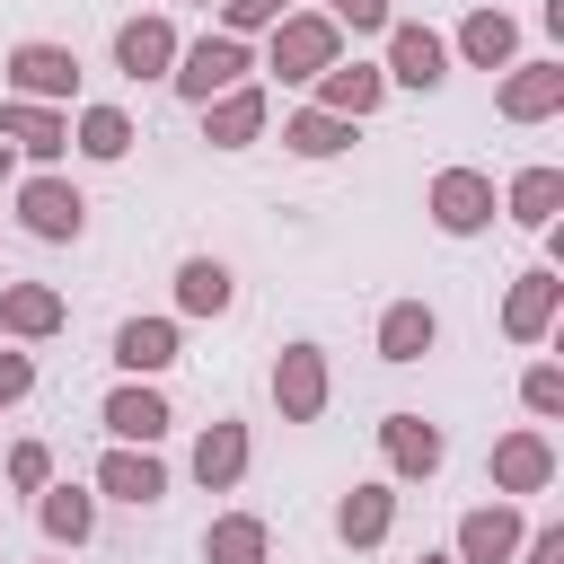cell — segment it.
<instances>
[{
    "mask_svg": "<svg viewBox=\"0 0 564 564\" xmlns=\"http://www.w3.org/2000/svg\"><path fill=\"white\" fill-rule=\"evenodd\" d=\"M511 564H564V529H555V520H546V529H529Z\"/></svg>",
    "mask_w": 564,
    "mask_h": 564,
    "instance_id": "cell-36",
    "label": "cell"
},
{
    "mask_svg": "<svg viewBox=\"0 0 564 564\" xmlns=\"http://www.w3.org/2000/svg\"><path fill=\"white\" fill-rule=\"evenodd\" d=\"M555 106H564V62H546V53L538 62H511L502 88H494V115L502 123H546Z\"/></svg>",
    "mask_w": 564,
    "mask_h": 564,
    "instance_id": "cell-11",
    "label": "cell"
},
{
    "mask_svg": "<svg viewBox=\"0 0 564 564\" xmlns=\"http://www.w3.org/2000/svg\"><path fill=\"white\" fill-rule=\"evenodd\" d=\"M9 485H18V494H44V485H53V449H44V441H18V449H9Z\"/></svg>",
    "mask_w": 564,
    "mask_h": 564,
    "instance_id": "cell-34",
    "label": "cell"
},
{
    "mask_svg": "<svg viewBox=\"0 0 564 564\" xmlns=\"http://www.w3.org/2000/svg\"><path fill=\"white\" fill-rule=\"evenodd\" d=\"M264 123H273V97H264L256 79L203 106V141H212V150H247V141H264Z\"/></svg>",
    "mask_w": 564,
    "mask_h": 564,
    "instance_id": "cell-18",
    "label": "cell"
},
{
    "mask_svg": "<svg viewBox=\"0 0 564 564\" xmlns=\"http://www.w3.org/2000/svg\"><path fill=\"white\" fill-rule=\"evenodd\" d=\"M0 97H26V106H70V97H79V53H70V44H53V35L9 44V62H0Z\"/></svg>",
    "mask_w": 564,
    "mask_h": 564,
    "instance_id": "cell-1",
    "label": "cell"
},
{
    "mask_svg": "<svg viewBox=\"0 0 564 564\" xmlns=\"http://www.w3.org/2000/svg\"><path fill=\"white\" fill-rule=\"evenodd\" d=\"M0 141L35 167H53L70 150V106H26V97H0Z\"/></svg>",
    "mask_w": 564,
    "mask_h": 564,
    "instance_id": "cell-12",
    "label": "cell"
},
{
    "mask_svg": "<svg viewBox=\"0 0 564 564\" xmlns=\"http://www.w3.org/2000/svg\"><path fill=\"white\" fill-rule=\"evenodd\" d=\"M238 476H247V423L220 414V423H203V441H194V485H203V494H229Z\"/></svg>",
    "mask_w": 564,
    "mask_h": 564,
    "instance_id": "cell-25",
    "label": "cell"
},
{
    "mask_svg": "<svg viewBox=\"0 0 564 564\" xmlns=\"http://www.w3.org/2000/svg\"><path fill=\"white\" fill-rule=\"evenodd\" d=\"M247 70H256V53L238 44V35H194V44H176V70H167V88L185 97V106H212V97H229V88H247Z\"/></svg>",
    "mask_w": 564,
    "mask_h": 564,
    "instance_id": "cell-2",
    "label": "cell"
},
{
    "mask_svg": "<svg viewBox=\"0 0 564 564\" xmlns=\"http://www.w3.org/2000/svg\"><path fill=\"white\" fill-rule=\"evenodd\" d=\"M414 564H449V555H414Z\"/></svg>",
    "mask_w": 564,
    "mask_h": 564,
    "instance_id": "cell-38",
    "label": "cell"
},
{
    "mask_svg": "<svg viewBox=\"0 0 564 564\" xmlns=\"http://www.w3.org/2000/svg\"><path fill=\"white\" fill-rule=\"evenodd\" d=\"M397 529V485H352V494H335V538L344 546H379Z\"/></svg>",
    "mask_w": 564,
    "mask_h": 564,
    "instance_id": "cell-27",
    "label": "cell"
},
{
    "mask_svg": "<svg viewBox=\"0 0 564 564\" xmlns=\"http://www.w3.org/2000/svg\"><path fill=\"white\" fill-rule=\"evenodd\" d=\"M0 185H18V150L9 141H0Z\"/></svg>",
    "mask_w": 564,
    "mask_h": 564,
    "instance_id": "cell-37",
    "label": "cell"
},
{
    "mask_svg": "<svg viewBox=\"0 0 564 564\" xmlns=\"http://www.w3.org/2000/svg\"><path fill=\"white\" fill-rule=\"evenodd\" d=\"M229 300H238V273L220 256H185L176 264V317H229Z\"/></svg>",
    "mask_w": 564,
    "mask_h": 564,
    "instance_id": "cell-24",
    "label": "cell"
},
{
    "mask_svg": "<svg viewBox=\"0 0 564 564\" xmlns=\"http://www.w3.org/2000/svg\"><path fill=\"white\" fill-rule=\"evenodd\" d=\"M176 44H185L176 18H159V9H150V18H123V26H115V70H123V79H167V70H176Z\"/></svg>",
    "mask_w": 564,
    "mask_h": 564,
    "instance_id": "cell-15",
    "label": "cell"
},
{
    "mask_svg": "<svg viewBox=\"0 0 564 564\" xmlns=\"http://www.w3.org/2000/svg\"><path fill=\"white\" fill-rule=\"evenodd\" d=\"M35 529H44L53 546H88V538H97V494H88V485H44V494H35Z\"/></svg>",
    "mask_w": 564,
    "mask_h": 564,
    "instance_id": "cell-26",
    "label": "cell"
},
{
    "mask_svg": "<svg viewBox=\"0 0 564 564\" xmlns=\"http://www.w3.org/2000/svg\"><path fill=\"white\" fill-rule=\"evenodd\" d=\"M282 150H291V159H344V150H352V123L326 115V106H291V115H282Z\"/></svg>",
    "mask_w": 564,
    "mask_h": 564,
    "instance_id": "cell-28",
    "label": "cell"
},
{
    "mask_svg": "<svg viewBox=\"0 0 564 564\" xmlns=\"http://www.w3.org/2000/svg\"><path fill=\"white\" fill-rule=\"evenodd\" d=\"M97 423L123 441V449H159L167 441V423H176V405L150 388V379H123V388H106V405H97Z\"/></svg>",
    "mask_w": 564,
    "mask_h": 564,
    "instance_id": "cell-9",
    "label": "cell"
},
{
    "mask_svg": "<svg viewBox=\"0 0 564 564\" xmlns=\"http://www.w3.org/2000/svg\"><path fill=\"white\" fill-rule=\"evenodd\" d=\"M326 62H344V35H335L326 9H291L282 26H264V70H282V79H317Z\"/></svg>",
    "mask_w": 564,
    "mask_h": 564,
    "instance_id": "cell-3",
    "label": "cell"
},
{
    "mask_svg": "<svg viewBox=\"0 0 564 564\" xmlns=\"http://www.w3.org/2000/svg\"><path fill=\"white\" fill-rule=\"evenodd\" d=\"M326 397H335L326 352H317V344H282V352H273V405H282V423H317Z\"/></svg>",
    "mask_w": 564,
    "mask_h": 564,
    "instance_id": "cell-7",
    "label": "cell"
},
{
    "mask_svg": "<svg viewBox=\"0 0 564 564\" xmlns=\"http://www.w3.org/2000/svg\"><path fill=\"white\" fill-rule=\"evenodd\" d=\"M97 502H132V511H150V502H167V467H159V449H106L97 458V485H88Z\"/></svg>",
    "mask_w": 564,
    "mask_h": 564,
    "instance_id": "cell-14",
    "label": "cell"
},
{
    "mask_svg": "<svg viewBox=\"0 0 564 564\" xmlns=\"http://www.w3.org/2000/svg\"><path fill=\"white\" fill-rule=\"evenodd\" d=\"M326 18H335V35H388L397 26L388 0H326Z\"/></svg>",
    "mask_w": 564,
    "mask_h": 564,
    "instance_id": "cell-33",
    "label": "cell"
},
{
    "mask_svg": "<svg viewBox=\"0 0 564 564\" xmlns=\"http://www.w3.org/2000/svg\"><path fill=\"white\" fill-rule=\"evenodd\" d=\"M264 555H273V529L256 511H220L203 529V564H264Z\"/></svg>",
    "mask_w": 564,
    "mask_h": 564,
    "instance_id": "cell-29",
    "label": "cell"
},
{
    "mask_svg": "<svg viewBox=\"0 0 564 564\" xmlns=\"http://www.w3.org/2000/svg\"><path fill=\"white\" fill-rule=\"evenodd\" d=\"M423 212H432V229H441V238H476V229H494L502 194H494V176H485V167H441V176H432V194H423Z\"/></svg>",
    "mask_w": 564,
    "mask_h": 564,
    "instance_id": "cell-4",
    "label": "cell"
},
{
    "mask_svg": "<svg viewBox=\"0 0 564 564\" xmlns=\"http://www.w3.org/2000/svg\"><path fill=\"white\" fill-rule=\"evenodd\" d=\"M520 511L511 502H476L467 520H458V538H449V564H511L520 555Z\"/></svg>",
    "mask_w": 564,
    "mask_h": 564,
    "instance_id": "cell-17",
    "label": "cell"
},
{
    "mask_svg": "<svg viewBox=\"0 0 564 564\" xmlns=\"http://www.w3.org/2000/svg\"><path fill=\"white\" fill-rule=\"evenodd\" d=\"M18 397H35V352L0 344V405H18Z\"/></svg>",
    "mask_w": 564,
    "mask_h": 564,
    "instance_id": "cell-35",
    "label": "cell"
},
{
    "mask_svg": "<svg viewBox=\"0 0 564 564\" xmlns=\"http://www.w3.org/2000/svg\"><path fill=\"white\" fill-rule=\"evenodd\" d=\"M485 485H494V502H520V494H546V485H555V441H546L538 423H520V432H502V441H494V458H485Z\"/></svg>",
    "mask_w": 564,
    "mask_h": 564,
    "instance_id": "cell-6",
    "label": "cell"
},
{
    "mask_svg": "<svg viewBox=\"0 0 564 564\" xmlns=\"http://www.w3.org/2000/svg\"><path fill=\"white\" fill-rule=\"evenodd\" d=\"M379 97H388V70H379V62H326V70H317V106L344 115V123L379 115Z\"/></svg>",
    "mask_w": 564,
    "mask_h": 564,
    "instance_id": "cell-20",
    "label": "cell"
},
{
    "mask_svg": "<svg viewBox=\"0 0 564 564\" xmlns=\"http://www.w3.org/2000/svg\"><path fill=\"white\" fill-rule=\"evenodd\" d=\"M520 405H529L538 423H555V414H564V370H555V361H529V370H520Z\"/></svg>",
    "mask_w": 564,
    "mask_h": 564,
    "instance_id": "cell-31",
    "label": "cell"
},
{
    "mask_svg": "<svg viewBox=\"0 0 564 564\" xmlns=\"http://www.w3.org/2000/svg\"><path fill=\"white\" fill-rule=\"evenodd\" d=\"M62 326H70V300L53 282H0V335L9 344H44Z\"/></svg>",
    "mask_w": 564,
    "mask_h": 564,
    "instance_id": "cell-16",
    "label": "cell"
},
{
    "mask_svg": "<svg viewBox=\"0 0 564 564\" xmlns=\"http://www.w3.org/2000/svg\"><path fill=\"white\" fill-rule=\"evenodd\" d=\"M141 132H132V115L123 106H79L70 115V150H88V159H123Z\"/></svg>",
    "mask_w": 564,
    "mask_h": 564,
    "instance_id": "cell-30",
    "label": "cell"
},
{
    "mask_svg": "<svg viewBox=\"0 0 564 564\" xmlns=\"http://www.w3.org/2000/svg\"><path fill=\"white\" fill-rule=\"evenodd\" d=\"M176 361V317H123L115 326V370L123 379H159Z\"/></svg>",
    "mask_w": 564,
    "mask_h": 564,
    "instance_id": "cell-22",
    "label": "cell"
},
{
    "mask_svg": "<svg viewBox=\"0 0 564 564\" xmlns=\"http://www.w3.org/2000/svg\"><path fill=\"white\" fill-rule=\"evenodd\" d=\"M291 18V0H220V35H264V26H282Z\"/></svg>",
    "mask_w": 564,
    "mask_h": 564,
    "instance_id": "cell-32",
    "label": "cell"
},
{
    "mask_svg": "<svg viewBox=\"0 0 564 564\" xmlns=\"http://www.w3.org/2000/svg\"><path fill=\"white\" fill-rule=\"evenodd\" d=\"M458 62H476V70H511V62H520V18L494 9V0L467 9V18H458Z\"/></svg>",
    "mask_w": 564,
    "mask_h": 564,
    "instance_id": "cell-19",
    "label": "cell"
},
{
    "mask_svg": "<svg viewBox=\"0 0 564 564\" xmlns=\"http://www.w3.org/2000/svg\"><path fill=\"white\" fill-rule=\"evenodd\" d=\"M18 220H26V238H44V247H70V238L88 229V194H79L70 176L35 167V176H18Z\"/></svg>",
    "mask_w": 564,
    "mask_h": 564,
    "instance_id": "cell-5",
    "label": "cell"
},
{
    "mask_svg": "<svg viewBox=\"0 0 564 564\" xmlns=\"http://www.w3.org/2000/svg\"><path fill=\"white\" fill-rule=\"evenodd\" d=\"M194 9H220V0H194Z\"/></svg>",
    "mask_w": 564,
    "mask_h": 564,
    "instance_id": "cell-39",
    "label": "cell"
},
{
    "mask_svg": "<svg viewBox=\"0 0 564 564\" xmlns=\"http://www.w3.org/2000/svg\"><path fill=\"white\" fill-rule=\"evenodd\" d=\"M379 70H388V88H423V97H432V88L449 79V35H432L423 18H397V26H388V62H379Z\"/></svg>",
    "mask_w": 564,
    "mask_h": 564,
    "instance_id": "cell-8",
    "label": "cell"
},
{
    "mask_svg": "<svg viewBox=\"0 0 564 564\" xmlns=\"http://www.w3.org/2000/svg\"><path fill=\"white\" fill-rule=\"evenodd\" d=\"M555 212H564V167H520L511 185H502V220H520V229H555Z\"/></svg>",
    "mask_w": 564,
    "mask_h": 564,
    "instance_id": "cell-23",
    "label": "cell"
},
{
    "mask_svg": "<svg viewBox=\"0 0 564 564\" xmlns=\"http://www.w3.org/2000/svg\"><path fill=\"white\" fill-rule=\"evenodd\" d=\"M432 344H441L432 300H388V308H379V361H397V370H405V361H423Z\"/></svg>",
    "mask_w": 564,
    "mask_h": 564,
    "instance_id": "cell-21",
    "label": "cell"
},
{
    "mask_svg": "<svg viewBox=\"0 0 564 564\" xmlns=\"http://www.w3.org/2000/svg\"><path fill=\"white\" fill-rule=\"evenodd\" d=\"M379 458H388L397 485H432L441 458H449V441H441V423H423V414H379Z\"/></svg>",
    "mask_w": 564,
    "mask_h": 564,
    "instance_id": "cell-10",
    "label": "cell"
},
{
    "mask_svg": "<svg viewBox=\"0 0 564 564\" xmlns=\"http://www.w3.org/2000/svg\"><path fill=\"white\" fill-rule=\"evenodd\" d=\"M555 308H564V273H555V264H529V273L502 291V335H511V344H546Z\"/></svg>",
    "mask_w": 564,
    "mask_h": 564,
    "instance_id": "cell-13",
    "label": "cell"
}]
</instances>
